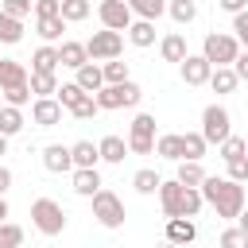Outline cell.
<instances>
[{"label":"cell","mask_w":248,"mask_h":248,"mask_svg":"<svg viewBox=\"0 0 248 248\" xmlns=\"http://www.w3.org/2000/svg\"><path fill=\"white\" fill-rule=\"evenodd\" d=\"M202 190V202L217 209V217L225 221H236V213L244 209V186L232 182V178H217V174H205V182L198 186Z\"/></svg>","instance_id":"cell-1"},{"label":"cell","mask_w":248,"mask_h":248,"mask_svg":"<svg viewBox=\"0 0 248 248\" xmlns=\"http://www.w3.org/2000/svg\"><path fill=\"white\" fill-rule=\"evenodd\" d=\"M159 205L167 217H198L205 202L198 186H182L178 178H170V182H159Z\"/></svg>","instance_id":"cell-2"},{"label":"cell","mask_w":248,"mask_h":248,"mask_svg":"<svg viewBox=\"0 0 248 248\" xmlns=\"http://www.w3.org/2000/svg\"><path fill=\"white\" fill-rule=\"evenodd\" d=\"M31 225L43 232V236H58L66 229V209L54 202V198H35L31 202Z\"/></svg>","instance_id":"cell-3"},{"label":"cell","mask_w":248,"mask_h":248,"mask_svg":"<svg viewBox=\"0 0 248 248\" xmlns=\"http://www.w3.org/2000/svg\"><path fill=\"white\" fill-rule=\"evenodd\" d=\"M236 54H240V43H236L229 31H209L205 43H202V58H205L209 66H232Z\"/></svg>","instance_id":"cell-4"},{"label":"cell","mask_w":248,"mask_h":248,"mask_svg":"<svg viewBox=\"0 0 248 248\" xmlns=\"http://www.w3.org/2000/svg\"><path fill=\"white\" fill-rule=\"evenodd\" d=\"M140 97H143V89L128 78V81H116V85H101L97 93H93V101H97V108H132V105H140Z\"/></svg>","instance_id":"cell-5"},{"label":"cell","mask_w":248,"mask_h":248,"mask_svg":"<svg viewBox=\"0 0 248 248\" xmlns=\"http://www.w3.org/2000/svg\"><path fill=\"white\" fill-rule=\"evenodd\" d=\"M232 136V116L225 105H205L202 108V140L205 143H221Z\"/></svg>","instance_id":"cell-6"},{"label":"cell","mask_w":248,"mask_h":248,"mask_svg":"<svg viewBox=\"0 0 248 248\" xmlns=\"http://www.w3.org/2000/svg\"><path fill=\"white\" fill-rule=\"evenodd\" d=\"M85 54L93 58V62H108V58H120L124 54V35L120 31H93L89 39H85Z\"/></svg>","instance_id":"cell-7"},{"label":"cell","mask_w":248,"mask_h":248,"mask_svg":"<svg viewBox=\"0 0 248 248\" xmlns=\"http://www.w3.org/2000/svg\"><path fill=\"white\" fill-rule=\"evenodd\" d=\"M128 151L132 155H151L155 151V116L151 112H136V120L128 124Z\"/></svg>","instance_id":"cell-8"},{"label":"cell","mask_w":248,"mask_h":248,"mask_svg":"<svg viewBox=\"0 0 248 248\" xmlns=\"http://www.w3.org/2000/svg\"><path fill=\"white\" fill-rule=\"evenodd\" d=\"M93 217H97V225L101 229H120L124 225V202L112 194V190H97L93 194Z\"/></svg>","instance_id":"cell-9"},{"label":"cell","mask_w":248,"mask_h":248,"mask_svg":"<svg viewBox=\"0 0 248 248\" xmlns=\"http://www.w3.org/2000/svg\"><path fill=\"white\" fill-rule=\"evenodd\" d=\"M97 16H101V23L108 27V31H128V23L136 19L132 16V8H128V0H101V8H97Z\"/></svg>","instance_id":"cell-10"},{"label":"cell","mask_w":248,"mask_h":248,"mask_svg":"<svg viewBox=\"0 0 248 248\" xmlns=\"http://www.w3.org/2000/svg\"><path fill=\"white\" fill-rule=\"evenodd\" d=\"M62 105H58V97H35V105H31V120L39 124V128H54V124H62Z\"/></svg>","instance_id":"cell-11"},{"label":"cell","mask_w":248,"mask_h":248,"mask_svg":"<svg viewBox=\"0 0 248 248\" xmlns=\"http://www.w3.org/2000/svg\"><path fill=\"white\" fill-rule=\"evenodd\" d=\"M178 70H182V81H186V85H205L209 74H213V66H209L202 54H186V58L178 62Z\"/></svg>","instance_id":"cell-12"},{"label":"cell","mask_w":248,"mask_h":248,"mask_svg":"<svg viewBox=\"0 0 248 248\" xmlns=\"http://www.w3.org/2000/svg\"><path fill=\"white\" fill-rule=\"evenodd\" d=\"M43 167H46L50 174H70V170H74L70 147H62V143H50V147H43Z\"/></svg>","instance_id":"cell-13"},{"label":"cell","mask_w":248,"mask_h":248,"mask_svg":"<svg viewBox=\"0 0 248 248\" xmlns=\"http://www.w3.org/2000/svg\"><path fill=\"white\" fill-rule=\"evenodd\" d=\"M198 236V225H194V217H167V240L170 244H190Z\"/></svg>","instance_id":"cell-14"},{"label":"cell","mask_w":248,"mask_h":248,"mask_svg":"<svg viewBox=\"0 0 248 248\" xmlns=\"http://www.w3.org/2000/svg\"><path fill=\"white\" fill-rule=\"evenodd\" d=\"M70 174H74V194L93 198V194L101 190V174H97V167H74Z\"/></svg>","instance_id":"cell-15"},{"label":"cell","mask_w":248,"mask_h":248,"mask_svg":"<svg viewBox=\"0 0 248 248\" xmlns=\"http://www.w3.org/2000/svg\"><path fill=\"white\" fill-rule=\"evenodd\" d=\"M27 66L19 58H0V89H12V85H27Z\"/></svg>","instance_id":"cell-16"},{"label":"cell","mask_w":248,"mask_h":248,"mask_svg":"<svg viewBox=\"0 0 248 248\" xmlns=\"http://www.w3.org/2000/svg\"><path fill=\"white\" fill-rule=\"evenodd\" d=\"M124 35H128V43H132V46H140V50H143V46H151V43H155V19H132Z\"/></svg>","instance_id":"cell-17"},{"label":"cell","mask_w":248,"mask_h":248,"mask_svg":"<svg viewBox=\"0 0 248 248\" xmlns=\"http://www.w3.org/2000/svg\"><path fill=\"white\" fill-rule=\"evenodd\" d=\"M159 54H163V62H182L190 50H186V35L182 31H170V35H163V43H159Z\"/></svg>","instance_id":"cell-18"},{"label":"cell","mask_w":248,"mask_h":248,"mask_svg":"<svg viewBox=\"0 0 248 248\" xmlns=\"http://www.w3.org/2000/svg\"><path fill=\"white\" fill-rule=\"evenodd\" d=\"M62 31H66V19H62V16H35V35H39L43 43L62 39Z\"/></svg>","instance_id":"cell-19"},{"label":"cell","mask_w":248,"mask_h":248,"mask_svg":"<svg viewBox=\"0 0 248 248\" xmlns=\"http://www.w3.org/2000/svg\"><path fill=\"white\" fill-rule=\"evenodd\" d=\"M58 62H62V66H70V70H78V66H85V62H89V54H85V43H74V39H62V46H58Z\"/></svg>","instance_id":"cell-20"},{"label":"cell","mask_w":248,"mask_h":248,"mask_svg":"<svg viewBox=\"0 0 248 248\" xmlns=\"http://www.w3.org/2000/svg\"><path fill=\"white\" fill-rule=\"evenodd\" d=\"M62 62H58V46H50V43H43L35 54H31V70L35 74H54Z\"/></svg>","instance_id":"cell-21"},{"label":"cell","mask_w":248,"mask_h":248,"mask_svg":"<svg viewBox=\"0 0 248 248\" xmlns=\"http://www.w3.org/2000/svg\"><path fill=\"white\" fill-rule=\"evenodd\" d=\"M74 74H78V78H74V81H78V85H81V89H85V93H97V89H101V85H105V74H101V66H97V62H93V58H89V62H85V66H78V70H74Z\"/></svg>","instance_id":"cell-22"},{"label":"cell","mask_w":248,"mask_h":248,"mask_svg":"<svg viewBox=\"0 0 248 248\" xmlns=\"http://www.w3.org/2000/svg\"><path fill=\"white\" fill-rule=\"evenodd\" d=\"M213 93H232L236 85H240V78H236V70L232 66H213V74H209V81H205Z\"/></svg>","instance_id":"cell-23"},{"label":"cell","mask_w":248,"mask_h":248,"mask_svg":"<svg viewBox=\"0 0 248 248\" xmlns=\"http://www.w3.org/2000/svg\"><path fill=\"white\" fill-rule=\"evenodd\" d=\"M97 151H101L105 163H124V159H128V140H120V136H105V140L97 143Z\"/></svg>","instance_id":"cell-24"},{"label":"cell","mask_w":248,"mask_h":248,"mask_svg":"<svg viewBox=\"0 0 248 248\" xmlns=\"http://www.w3.org/2000/svg\"><path fill=\"white\" fill-rule=\"evenodd\" d=\"M70 159H74V167H97V163H101V151H97V143L78 140V143L70 147Z\"/></svg>","instance_id":"cell-25"},{"label":"cell","mask_w":248,"mask_h":248,"mask_svg":"<svg viewBox=\"0 0 248 248\" xmlns=\"http://www.w3.org/2000/svg\"><path fill=\"white\" fill-rule=\"evenodd\" d=\"M182 186H202L205 182V167L198 159H178V174H174Z\"/></svg>","instance_id":"cell-26"},{"label":"cell","mask_w":248,"mask_h":248,"mask_svg":"<svg viewBox=\"0 0 248 248\" xmlns=\"http://www.w3.org/2000/svg\"><path fill=\"white\" fill-rule=\"evenodd\" d=\"M19 39H23V19L0 12V43H4V46H16Z\"/></svg>","instance_id":"cell-27"},{"label":"cell","mask_w":248,"mask_h":248,"mask_svg":"<svg viewBox=\"0 0 248 248\" xmlns=\"http://www.w3.org/2000/svg\"><path fill=\"white\" fill-rule=\"evenodd\" d=\"M155 155H163V159L178 163V159H182V136H174V132L159 136V140H155Z\"/></svg>","instance_id":"cell-28"},{"label":"cell","mask_w":248,"mask_h":248,"mask_svg":"<svg viewBox=\"0 0 248 248\" xmlns=\"http://www.w3.org/2000/svg\"><path fill=\"white\" fill-rule=\"evenodd\" d=\"M0 132H4L8 140L23 132V112H19L16 105H4V108H0Z\"/></svg>","instance_id":"cell-29"},{"label":"cell","mask_w":248,"mask_h":248,"mask_svg":"<svg viewBox=\"0 0 248 248\" xmlns=\"http://www.w3.org/2000/svg\"><path fill=\"white\" fill-rule=\"evenodd\" d=\"M128 8L136 19H159L167 12V0H128Z\"/></svg>","instance_id":"cell-30"},{"label":"cell","mask_w":248,"mask_h":248,"mask_svg":"<svg viewBox=\"0 0 248 248\" xmlns=\"http://www.w3.org/2000/svg\"><path fill=\"white\" fill-rule=\"evenodd\" d=\"M27 85H31L35 97H54V93H58V78H54V74H35V70H31Z\"/></svg>","instance_id":"cell-31"},{"label":"cell","mask_w":248,"mask_h":248,"mask_svg":"<svg viewBox=\"0 0 248 248\" xmlns=\"http://www.w3.org/2000/svg\"><path fill=\"white\" fill-rule=\"evenodd\" d=\"M167 12H170V19H174V23H182V27L198 19V4H194V0H170V4H167Z\"/></svg>","instance_id":"cell-32"},{"label":"cell","mask_w":248,"mask_h":248,"mask_svg":"<svg viewBox=\"0 0 248 248\" xmlns=\"http://www.w3.org/2000/svg\"><path fill=\"white\" fill-rule=\"evenodd\" d=\"M58 16L66 23H81V19H89V0H62Z\"/></svg>","instance_id":"cell-33"},{"label":"cell","mask_w":248,"mask_h":248,"mask_svg":"<svg viewBox=\"0 0 248 248\" xmlns=\"http://www.w3.org/2000/svg\"><path fill=\"white\" fill-rule=\"evenodd\" d=\"M205 140H202V132H186L182 136V159H198L202 163V155H205Z\"/></svg>","instance_id":"cell-34"},{"label":"cell","mask_w":248,"mask_h":248,"mask_svg":"<svg viewBox=\"0 0 248 248\" xmlns=\"http://www.w3.org/2000/svg\"><path fill=\"white\" fill-rule=\"evenodd\" d=\"M159 182H163V178H159L151 167H143V170H136V174H132V186H136L140 194H159Z\"/></svg>","instance_id":"cell-35"},{"label":"cell","mask_w":248,"mask_h":248,"mask_svg":"<svg viewBox=\"0 0 248 248\" xmlns=\"http://www.w3.org/2000/svg\"><path fill=\"white\" fill-rule=\"evenodd\" d=\"M101 74H105V85L128 81V62H120V58H108V62H101Z\"/></svg>","instance_id":"cell-36"},{"label":"cell","mask_w":248,"mask_h":248,"mask_svg":"<svg viewBox=\"0 0 248 248\" xmlns=\"http://www.w3.org/2000/svg\"><path fill=\"white\" fill-rule=\"evenodd\" d=\"M217 147H221V159H225V163H232V159L248 155V140H240V136H229V140H221Z\"/></svg>","instance_id":"cell-37"},{"label":"cell","mask_w":248,"mask_h":248,"mask_svg":"<svg viewBox=\"0 0 248 248\" xmlns=\"http://www.w3.org/2000/svg\"><path fill=\"white\" fill-rule=\"evenodd\" d=\"M23 244V229L16 221H0V248H19Z\"/></svg>","instance_id":"cell-38"},{"label":"cell","mask_w":248,"mask_h":248,"mask_svg":"<svg viewBox=\"0 0 248 248\" xmlns=\"http://www.w3.org/2000/svg\"><path fill=\"white\" fill-rule=\"evenodd\" d=\"M97 112H101V108H97V101H93V93H85V97H81V101H78V105L70 108V116H74V120H93Z\"/></svg>","instance_id":"cell-39"},{"label":"cell","mask_w":248,"mask_h":248,"mask_svg":"<svg viewBox=\"0 0 248 248\" xmlns=\"http://www.w3.org/2000/svg\"><path fill=\"white\" fill-rule=\"evenodd\" d=\"M217 244H221V248H248V232H240V225H229Z\"/></svg>","instance_id":"cell-40"},{"label":"cell","mask_w":248,"mask_h":248,"mask_svg":"<svg viewBox=\"0 0 248 248\" xmlns=\"http://www.w3.org/2000/svg\"><path fill=\"white\" fill-rule=\"evenodd\" d=\"M0 93H4V101L16 105V108H23V105L31 101V85H12V89H0Z\"/></svg>","instance_id":"cell-41"},{"label":"cell","mask_w":248,"mask_h":248,"mask_svg":"<svg viewBox=\"0 0 248 248\" xmlns=\"http://www.w3.org/2000/svg\"><path fill=\"white\" fill-rule=\"evenodd\" d=\"M232 39H236V43H240V46L248 50V8L232 16Z\"/></svg>","instance_id":"cell-42"},{"label":"cell","mask_w":248,"mask_h":248,"mask_svg":"<svg viewBox=\"0 0 248 248\" xmlns=\"http://www.w3.org/2000/svg\"><path fill=\"white\" fill-rule=\"evenodd\" d=\"M0 12H8V16H16V19H27V16H31V0H4Z\"/></svg>","instance_id":"cell-43"},{"label":"cell","mask_w":248,"mask_h":248,"mask_svg":"<svg viewBox=\"0 0 248 248\" xmlns=\"http://www.w3.org/2000/svg\"><path fill=\"white\" fill-rule=\"evenodd\" d=\"M229 178H232V182H240V186L248 182V155H240V159H232V163H229Z\"/></svg>","instance_id":"cell-44"},{"label":"cell","mask_w":248,"mask_h":248,"mask_svg":"<svg viewBox=\"0 0 248 248\" xmlns=\"http://www.w3.org/2000/svg\"><path fill=\"white\" fill-rule=\"evenodd\" d=\"M58 8H62V0H35L31 4L35 16H58Z\"/></svg>","instance_id":"cell-45"},{"label":"cell","mask_w":248,"mask_h":248,"mask_svg":"<svg viewBox=\"0 0 248 248\" xmlns=\"http://www.w3.org/2000/svg\"><path fill=\"white\" fill-rule=\"evenodd\" d=\"M232 70H236V78H240V81H248V50H240V54H236Z\"/></svg>","instance_id":"cell-46"},{"label":"cell","mask_w":248,"mask_h":248,"mask_svg":"<svg viewBox=\"0 0 248 248\" xmlns=\"http://www.w3.org/2000/svg\"><path fill=\"white\" fill-rule=\"evenodd\" d=\"M244 4H248V0H217V8H221V12H232V16L244 12Z\"/></svg>","instance_id":"cell-47"},{"label":"cell","mask_w":248,"mask_h":248,"mask_svg":"<svg viewBox=\"0 0 248 248\" xmlns=\"http://www.w3.org/2000/svg\"><path fill=\"white\" fill-rule=\"evenodd\" d=\"M8 186H12V170L0 167V194H8Z\"/></svg>","instance_id":"cell-48"},{"label":"cell","mask_w":248,"mask_h":248,"mask_svg":"<svg viewBox=\"0 0 248 248\" xmlns=\"http://www.w3.org/2000/svg\"><path fill=\"white\" fill-rule=\"evenodd\" d=\"M236 225H240V232H248V205L236 213Z\"/></svg>","instance_id":"cell-49"},{"label":"cell","mask_w":248,"mask_h":248,"mask_svg":"<svg viewBox=\"0 0 248 248\" xmlns=\"http://www.w3.org/2000/svg\"><path fill=\"white\" fill-rule=\"evenodd\" d=\"M0 221H8V202H4V194H0Z\"/></svg>","instance_id":"cell-50"},{"label":"cell","mask_w":248,"mask_h":248,"mask_svg":"<svg viewBox=\"0 0 248 248\" xmlns=\"http://www.w3.org/2000/svg\"><path fill=\"white\" fill-rule=\"evenodd\" d=\"M0 155H8V136L0 132Z\"/></svg>","instance_id":"cell-51"},{"label":"cell","mask_w":248,"mask_h":248,"mask_svg":"<svg viewBox=\"0 0 248 248\" xmlns=\"http://www.w3.org/2000/svg\"><path fill=\"white\" fill-rule=\"evenodd\" d=\"M159 248H178V244H170V240H167V244H159Z\"/></svg>","instance_id":"cell-52"},{"label":"cell","mask_w":248,"mask_h":248,"mask_svg":"<svg viewBox=\"0 0 248 248\" xmlns=\"http://www.w3.org/2000/svg\"><path fill=\"white\" fill-rule=\"evenodd\" d=\"M244 186H248V182H244Z\"/></svg>","instance_id":"cell-53"}]
</instances>
